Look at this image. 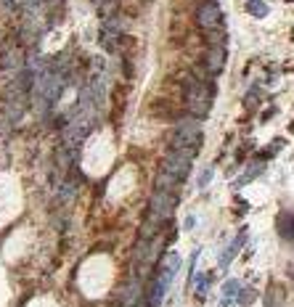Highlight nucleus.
<instances>
[{
	"mask_svg": "<svg viewBox=\"0 0 294 307\" xmlns=\"http://www.w3.org/2000/svg\"><path fill=\"white\" fill-rule=\"evenodd\" d=\"M281 299H284V291H281L278 283H270L268 294H265V307H281Z\"/></svg>",
	"mask_w": 294,
	"mask_h": 307,
	"instance_id": "f8f14e48",
	"label": "nucleus"
},
{
	"mask_svg": "<svg viewBox=\"0 0 294 307\" xmlns=\"http://www.w3.org/2000/svg\"><path fill=\"white\" fill-rule=\"evenodd\" d=\"M204 66H207V72H209V74L223 72V66H226V48H223V45H212V48L207 51Z\"/></svg>",
	"mask_w": 294,
	"mask_h": 307,
	"instance_id": "423d86ee",
	"label": "nucleus"
},
{
	"mask_svg": "<svg viewBox=\"0 0 294 307\" xmlns=\"http://www.w3.org/2000/svg\"><path fill=\"white\" fill-rule=\"evenodd\" d=\"M278 236L284 241H291V212H281L278 215Z\"/></svg>",
	"mask_w": 294,
	"mask_h": 307,
	"instance_id": "9b49d317",
	"label": "nucleus"
},
{
	"mask_svg": "<svg viewBox=\"0 0 294 307\" xmlns=\"http://www.w3.org/2000/svg\"><path fill=\"white\" fill-rule=\"evenodd\" d=\"M191 154H183V151H170L164 157L159 175H157V188H167V191H175V185L183 183L191 172Z\"/></svg>",
	"mask_w": 294,
	"mask_h": 307,
	"instance_id": "f257e3e1",
	"label": "nucleus"
},
{
	"mask_svg": "<svg viewBox=\"0 0 294 307\" xmlns=\"http://www.w3.org/2000/svg\"><path fill=\"white\" fill-rule=\"evenodd\" d=\"M246 11H249L252 16H257V19H263V16H268V6L263 3V0H249V3H246Z\"/></svg>",
	"mask_w": 294,
	"mask_h": 307,
	"instance_id": "ddd939ff",
	"label": "nucleus"
},
{
	"mask_svg": "<svg viewBox=\"0 0 294 307\" xmlns=\"http://www.w3.org/2000/svg\"><path fill=\"white\" fill-rule=\"evenodd\" d=\"M164 291H167V286H164V283L154 276V278H151V289H149V304H151V307H159Z\"/></svg>",
	"mask_w": 294,
	"mask_h": 307,
	"instance_id": "1a4fd4ad",
	"label": "nucleus"
},
{
	"mask_svg": "<svg viewBox=\"0 0 294 307\" xmlns=\"http://www.w3.org/2000/svg\"><path fill=\"white\" fill-rule=\"evenodd\" d=\"M138 299H140V283L133 281L122 291V307H138Z\"/></svg>",
	"mask_w": 294,
	"mask_h": 307,
	"instance_id": "6e6552de",
	"label": "nucleus"
},
{
	"mask_svg": "<svg viewBox=\"0 0 294 307\" xmlns=\"http://www.w3.org/2000/svg\"><path fill=\"white\" fill-rule=\"evenodd\" d=\"M239 289H241V286H239V281H233V278H231V281L226 283V286H223V297H226V299H231V297H233V294H236Z\"/></svg>",
	"mask_w": 294,
	"mask_h": 307,
	"instance_id": "4468645a",
	"label": "nucleus"
},
{
	"mask_svg": "<svg viewBox=\"0 0 294 307\" xmlns=\"http://www.w3.org/2000/svg\"><path fill=\"white\" fill-rule=\"evenodd\" d=\"M244 244H246V231H241V233H239V239L233 241L226 252H223V257H220V267H228V265H231V259L239 254V249H241Z\"/></svg>",
	"mask_w": 294,
	"mask_h": 307,
	"instance_id": "0eeeda50",
	"label": "nucleus"
},
{
	"mask_svg": "<svg viewBox=\"0 0 294 307\" xmlns=\"http://www.w3.org/2000/svg\"><path fill=\"white\" fill-rule=\"evenodd\" d=\"M209 178H212V170H204V172H202V178H199V185H207Z\"/></svg>",
	"mask_w": 294,
	"mask_h": 307,
	"instance_id": "dca6fc26",
	"label": "nucleus"
},
{
	"mask_svg": "<svg viewBox=\"0 0 294 307\" xmlns=\"http://www.w3.org/2000/svg\"><path fill=\"white\" fill-rule=\"evenodd\" d=\"M178 270H180V257L175 254V252H167V254H162L159 265H157V278L170 289V283H172V278H175Z\"/></svg>",
	"mask_w": 294,
	"mask_h": 307,
	"instance_id": "39448f33",
	"label": "nucleus"
},
{
	"mask_svg": "<svg viewBox=\"0 0 294 307\" xmlns=\"http://www.w3.org/2000/svg\"><path fill=\"white\" fill-rule=\"evenodd\" d=\"M117 43H120V32L103 27V32H101V48L109 51V53H114L117 51Z\"/></svg>",
	"mask_w": 294,
	"mask_h": 307,
	"instance_id": "9d476101",
	"label": "nucleus"
},
{
	"mask_svg": "<svg viewBox=\"0 0 294 307\" xmlns=\"http://www.w3.org/2000/svg\"><path fill=\"white\" fill-rule=\"evenodd\" d=\"M183 103H186V109L191 111L194 117H207L209 109H212V88H209L204 80L194 77L191 82H186Z\"/></svg>",
	"mask_w": 294,
	"mask_h": 307,
	"instance_id": "f03ea898",
	"label": "nucleus"
},
{
	"mask_svg": "<svg viewBox=\"0 0 294 307\" xmlns=\"http://www.w3.org/2000/svg\"><path fill=\"white\" fill-rule=\"evenodd\" d=\"M236 294H239V302H241V304H252V299H254V294H252L249 289H239Z\"/></svg>",
	"mask_w": 294,
	"mask_h": 307,
	"instance_id": "2eb2a0df",
	"label": "nucleus"
},
{
	"mask_svg": "<svg viewBox=\"0 0 294 307\" xmlns=\"http://www.w3.org/2000/svg\"><path fill=\"white\" fill-rule=\"evenodd\" d=\"M196 24L199 29L212 32V29H223V11L217 3H202L196 8Z\"/></svg>",
	"mask_w": 294,
	"mask_h": 307,
	"instance_id": "20e7f679",
	"label": "nucleus"
},
{
	"mask_svg": "<svg viewBox=\"0 0 294 307\" xmlns=\"http://www.w3.org/2000/svg\"><path fill=\"white\" fill-rule=\"evenodd\" d=\"M202 138H204V133H202L199 120H183L172 130V148L196 157V151L202 148Z\"/></svg>",
	"mask_w": 294,
	"mask_h": 307,
	"instance_id": "7ed1b4c3",
	"label": "nucleus"
}]
</instances>
